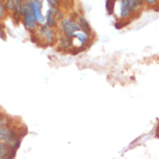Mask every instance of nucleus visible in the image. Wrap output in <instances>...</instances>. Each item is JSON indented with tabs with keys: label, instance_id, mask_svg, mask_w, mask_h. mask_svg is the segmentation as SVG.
<instances>
[{
	"label": "nucleus",
	"instance_id": "obj_1",
	"mask_svg": "<svg viewBox=\"0 0 159 159\" xmlns=\"http://www.w3.org/2000/svg\"><path fill=\"white\" fill-rule=\"evenodd\" d=\"M36 37L39 39V41H42L45 45H53L57 42V31L48 27L47 25H41L37 30L35 31Z\"/></svg>",
	"mask_w": 159,
	"mask_h": 159
},
{
	"label": "nucleus",
	"instance_id": "obj_2",
	"mask_svg": "<svg viewBox=\"0 0 159 159\" xmlns=\"http://www.w3.org/2000/svg\"><path fill=\"white\" fill-rule=\"evenodd\" d=\"M58 31L62 35H66L71 39H75V35L77 31L81 30L78 23L75 22L72 18H63L58 22Z\"/></svg>",
	"mask_w": 159,
	"mask_h": 159
},
{
	"label": "nucleus",
	"instance_id": "obj_3",
	"mask_svg": "<svg viewBox=\"0 0 159 159\" xmlns=\"http://www.w3.org/2000/svg\"><path fill=\"white\" fill-rule=\"evenodd\" d=\"M22 22L25 25V28L28 31H30V33H35L37 30V28H39V25H37L35 18H34V14L30 11L29 6H28V0L23 5Z\"/></svg>",
	"mask_w": 159,
	"mask_h": 159
},
{
	"label": "nucleus",
	"instance_id": "obj_4",
	"mask_svg": "<svg viewBox=\"0 0 159 159\" xmlns=\"http://www.w3.org/2000/svg\"><path fill=\"white\" fill-rule=\"evenodd\" d=\"M28 6L34 14L36 22L39 26L45 22V16L42 14V1L41 0H28Z\"/></svg>",
	"mask_w": 159,
	"mask_h": 159
},
{
	"label": "nucleus",
	"instance_id": "obj_5",
	"mask_svg": "<svg viewBox=\"0 0 159 159\" xmlns=\"http://www.w3.org/2000/svg\"><path fill=\"white\" fill-rule=\"evenodd\" d=\"M57 47L61 51H69L73 49V39L66 35H58L57 37Z\"/></svg>",
	"mask_w": 159,
	"mask_h": 159
},
{
	"label": "nucleus",
	"instance_id": "obj_6",
	"mask_svg": "<svg viewBox=\"0 0 159 159\" xmlns=\"http://www.w3.org/2000/svg\"><path fill=\"white\" fill-rule=\"evenodd\" d=\"M2 142H4L7 146H9L12 150L16 151V149L20 146V143H21V136H19V133L15 130V128H14L13 131L11 133V135H9L6 139H4Z\"/></svg>",
	"mask_w": 159,
	"mask_h": 159
},
{
	"label": "nucleus",
	"instance_id": "obj_7",
	"mask_svg": "<svg viewBox=\"0 0 159 159\" xmlns=\"http://www.w3.org/2000/svg\"><path fill=\"white\" fill-rule=\"evenodd\" d=\"M56 9L57 8H49L47 11V14H45V22L44 25H47L48 27L55 29L56 27L58 26V20L56 18Z\"/></svg>",
	"mask_w": 159,
	"mask_h": 159
},
{
	"label": "nucleus",
	"instance_id": "obj_8",
	"mask_svg": "<svg viewBox=\"0 0 159 159\" xmlns=\"http://www.w3.org/2000/svg\"><path fill=\"white\" fill-rule=\"evenodd\" d=\"M73 40H77L78 42L80 43V50H83V49H85L84 47L87 43H89V41H91V33H87V31L85 30H79L75 33V39Z\"/></svg>",
	"mask_w": 159,
	"mask_h": 159
},
{
	"label": "nucleus",
	"instance_id": "obj_9",
	"mask_svg": "<svg viewBox=\"0 0 159 159\" xmlns=\"http://www.w3.org/2000/svg\"><path fill=\"white\" fill-rule=\"evenodd\" d=\"M120 2V12H119V16L120 19L122 20H125V19H129L131 16V11H130V7H129L128 2L125 0H119Z\"/></svg>",
	"mask_w": 159,
	"mask_h": 159
},
{
	"label": "nucleus",
	"instance_id": "obj_10",
	"mask_svg": "<svg viewBox=\"0 0 159 159\" xmlns=\"http://www.w3.org/2000/svg\"><path fill=\"white\" fill-rule=\"evenodd\" d=\"M15 151L7 146L4 142L0 141V159H13Z\"/></svg>",
	"mask_w": 159,
	"mask_h": 159
},
{
	"label": "nucleus",
	"instance_id": "obj_11",
	"mask_svg": "<svg viewBox=\"0 0 159 159\" xmlns=\"http://www.w3.org/2000/svg\"><path fill=\"white\" fill-rule=\"evenodd\" d=\"M75 21L78 23V26L80 27L81 30H85L87 33H92V29H91V26H89V21L83 16V15H77L75 18Z\"/></svg>",
	"mask_w": 159,
	"mask_h": 159
},
{
	"label": "nucleus",
	"instance_id": "obj_12",
	"mask_svg": "<svg viewBox=\"0 0 159 159\" xmlns=\"http://www.w3.org/2000/svg\"><path fill=\"white\" fill-rule=\"evenodd\" d=\"M15 2V13L13 14V16L15 19L22 18V14H23V5H25V0H14Z\"/></svg>",
	"mask_w": 159,
	"mask_h": 159
},
{
	"label": "nucleus",
	"instance_id": "obj_13",
	"mask_svg": "<svg viewBox=\"0 0 159 159\" xmlns=\"http://www.w3.org/2000/svg\"><path fill=\"white\" fill-rule=\"evenodd\" d=\"M125 1L128 2L131 13H135L137 11H139L144 6V1L143 0H125Z\"/></svg>",
	"mask_w": 159,
	"mask_h": 159
},
{
	"label": "nucleus",
	"instance_id": "obj_14",
	"mask_svg": "<svg viewBox=\"0 0 159 159\" xmlns=\"http://www.w3.org/2000/svg\"><path fill=\"white\" fill-rule=\"evenodd\" d=\"M13 127L12 125H8V127H2L0 128V141L2 142L4 139H6L7 137L11 135V133L13 131Z\"/></svg>",
	"mask_w": 159,
	"mask_h": 159
},
{
	"label": "nucleus",
	"instance_id": "obj_15",
	"mask_svg": "<svg viewBox=\"0 0 159 159\" xmlns=\"http://www.w3.org/2000/svg\"><path fill=\"white\" fill-rule=\"evenodd\" d=\"M4 6L7 13H11L12 15L15 13V2H14V0H5Z\"/></svg>",
	"mask_w": 159,
	"mask_h": 159
},
{
	"label": "nucleus",
	"instance_id": "obj_16",
	"mask_svg": "<svg viewBox=\"0 0 159 159\" xmlns=\"http://www.w3.org/2000/svg\"><path fill=\"white\" fill-rule=\"evenodd\" d=\"M11 124H12V122H11V119H9L8 116H6L5 114L0 115V128H2V127H8Z\"/></svg>",
	"mask_w": 159,
	"mask_h": 159
},
{
	"label": "nucleus",
	"instance_id": "obj_17",
	"mask_svg": "<svg viewBox=\"0 0 159 159\" xmlns=\"http://www.w3.org/2000/svg\"><path fill=\"white\" fill-rule=\"evenodd\" d=\"M143 1H144V5H145V6L151 7V8L158 9L159 11V6H158L159 0H143Z\"/></svg>",
	"mask_w": 159,
	"mask_h": 159
},
{
	"label": "nucleus",
	"instance_id": "obj_18",
	"mask_svg": "<svg viewBox=\"0 0 159 159\" xmlns=\"http://www.w3.org/2000/svg\"><path fill=\"white\" fill-rule=\"evenodd\" d=\"M116 0H106V8L108 14H113L114 13V6Z\"/></svg>",
	"mask_w": 159,
	"mask_h": 159
},
{
	"label": "nucleus",
	"instance_id": "obj_19",
	"mask_svg": "<svg viewBox=\"0 0 159 159\" xmlns=\"http://www.w3.org/2000/svg\"><path fill=\"white\" fill-rule=\"evenodd\" d=\"M6 13H7V12H6V9H5L4 2H2V1H0V22L4 20Z\"/></svg>",
	"mask_w": 159,
	"mask_h": 159
},
{
	"label": "nucleus",
	"instance_id": "obj_20",
	"mask_svg": "<svg viewBox=\"0 0 159 159\" xmlns=\"http://www.w3.org/2000/svg\"><path fill=\"white\" fill-rule=\"evenodd\" d=\"M47 2L49 4V6H50V8H58V6H59V1L58 0H47Z\"/></svg>",
	"mask_w": 159,
	"mask_h": 159
},
{
	"label": "nucleus",
	"instance_id": "obj_21",
	"mask_svg": "<svg viewBox=\"0 0 159 159\" xmlns=\"http://www.w3.org/2000/svg\"><path fill=\"white\" fill-rule=\"evenodd\" d=\"M128 23H129V21H127V22H121V20H120V22L115 23V28H116V29H122V28L127 26Z\"/></svg>",
	"mask_w": 159,
	"mask_h": 159
},
{
	"label": "nucleus",
	"instance_id": "obj_22",
	"mask_svg": "<svg viewBox=\"0 0 159 159\" xmlns=\"http://www.w3.org/2000/svg\"><path fill=\"white\" fill-rule=\"evenodd\" d=\"M58 1H59V2H62V1H64V0H58Z\"/></svg>",
	"mask_w": 159,
	"mask_h": 159
},
{
	"label": "nucleus",
	"instance_id": "obj_23",
	"mask_svg": "<svg viewBox=\"0 0 159 159\" xmlns=\"http://www.w3.org/2000/svg\"><path fill=\"white\" fill-rule=\"evenodd\" d=\"M0 1H2V2H4V1H5V0H0Z\"/></svg>",
	"mask_w": 159,
	"mask_h": 159
}]
</instances>
